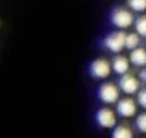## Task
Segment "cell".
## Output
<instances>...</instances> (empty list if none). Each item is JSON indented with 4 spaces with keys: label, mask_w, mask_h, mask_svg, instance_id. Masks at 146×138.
<instances>
[{
    "label": "cell",
    "mask_w": 146,
    "mask_h": 138,
    "mask_svg": "<svg viewBox=\"0 0 146 138\" xmlns=\"http://www.w3.org/2000/svg\"><path fill=\"white\" fill-rule=\"evenodd\" d=\"M133 22H135V15H133V11L129 7H115L111 11V24L117 30L124 32V30L131 28Z\"/></svg>",
    "instance_id": "cell-1"
},
{
    "label": "cell",
    "mask_w": 146,
    "mask_h": 138,
    "mask_svg": "<svg viewBox=\"0 0 146 138\" xmlns=\"http://www.w3.org/2000/svg\"><path fill=\"white\" fill-rule=\"evenodd\" d=\"M111 72H113L111 61L106 59V57H98L89 64V74L93 79H107L111 76Z\"/></svg>",
    "instance_id": "cell-2"
},
{
    "label": "cell",
    "mask_w": 146,
    "mask_h": 138,
    "mask_svg": "<svg viewBox=\"0 0 146 138\" xmlns=\"http://www.w3.org/2000/svg\"><path fill=\"white\" fill-rule=\"evenodd\" d=\"M98 99L102 103H106V105L117 103L118 99H120V89H118V85H115V83H111V81L102 83L100 89H98Z\"/></svg>",
    "instance_id": "cell-3"
},
{
    "label": "cell",
    "mask_w": 146,
    "mask_h": 138,
    "mask_svg": "<svg viewBox=\"0 0 146 138\" xmlns=\"http://www.w3.org/2000/svg\"><path fill=\"white\" fill-rule=\"evenodd\" d=\"M104 46H106V50H109L111 53H120L122 50H126V32H122V30L111 32L109 35L104 39Z\"/></svg>",
    "instance_id": "cell-4"
},
{
    "label": "cell",
    "mask_w": 146,
    "mask_h": 138,
    "mask_svg": "<svg viewBox=\"0 0 146 138\" xmlns=\"http://www.w3.org/2000/svg\"><path fill=\"white\" fill-rule=\"evenodd\" d=\"M118 89H120L122 94H126V96H133V94H137V92L141 90V79H139V76H133V74H124V76H120V79H118Z\"/></svg>",
    "instance_id": "cell-5"
},
{
    "label": "cell",
    "mask_w": 146,
    "mask_h": 138,
    "mask_svg": "<svg viewBox=\"0 0 146 138\" xmlns=\"http://www.w3.org/2000/svg\"><path fill=\"white\" fill-rule=\"evenodd\" d=\"M115 105H117V110H115V112H117L118 116H122V118H135L137 116L139 105H137V99H133L131 96L120 98Z\"/></svg>",
    "instance_id": "cell-6"
},
{
    "label": "cell",
    "mask_w": 146,
    "mask_h": 138,
    "mask_svg": "<svg viewBox=\"0 0 146 138\" xmlns=\"http://www.w3.org/2000/svg\"><path fill=\"white\" fill-rule=\"evenodd\" d=\"M118 114L115 112L113 109L109 107H102V109L96 110V124L100 125L102 129H113L117 125V120H118Z\"/></svg>",
    "instance_id": "cell-7"
},
{
    "label": "cell",
    "mask_w": 146,
    "mask_h": 138,
    "mask_svg": "<svg viewBox=\"0 0 146 138\" xmlns=\"http://www.w3.org/2000/svg\"><path fill=\"white\" fill-rule=\"evenodd\" d=\"M129 66H131V63H129V57L122 55V53H115V57L111 59V68H113V72L117 76H124L129 72Z\"/></svg>",
    "instance_id": "cell-8"
},
{
    "label": "cell",
    "mask_w": 146,
    "mask_h": 138,
    "mask_svg": "<svg viewBox=\"0 0 146 138\" xmlns=\"http://www.w3.org/2000/svg\"><path fill=\"white\" fill-rule=\"evenodd\" d=\"M129 63L137 68H146V48L139 46V48L129 52Z\"/></svg>",
    "instance_id": "cell-9"
},
{
    "label": "cell",
    "mask_w": 146,
    "mask_h": 138,
    "mask_svg": "<svg viewBox=\"0 0 146 138\" xmlns=\"http://www.w3.org/2000/svg\"><path fill=\"white\" fill-rule=\"evenodd\" d=\"M111 138H133V129L126 124L115 125L113 133H111Z\"/></svg>",
    "instance_id": "cell-10"
},
{
    "label": "cell",
    "mask_w": 146,
    "mask_h": 138,
    "mask_svg": "<svg viewBox=\"0 0 146 138\" xmlns=\"http://www.w3.org/2000/svg\"><path fill=\"white\" fill-rule=\"evenodd\" d=\"M141 46V35H137L135 32H129V33H126V50H135V48H139Z\"/></svg>",
    "instance_id": "cell-11"
},
{
    "label": "cell",
    "mask_w": 146,
    "mask_h": 138,
    "mask_svg": "<svg viewBox=\"0 0 146 138\" xmlns=\"http://www.w3.org/2000/svg\"><path fill=\"white\" fill-rule=\"evenodd\" d=\"M133 26H135V33L137 35H141V39H146V15H139V17L135 18V22H133Z\"/></svg>",
    "instance_id": "cell-12"
},
{
    "label": "cell",
    "mask_w": 146,
    "mask_h": 138,
    "mask_svg": "<svg viewBox=\"0 0 146 138\" xmlns=\"http://www.w3.org/2000/svg\"><path fill=\"white\" fill-rule=\"evenodd\" d=\"M128 7L133 13H144L146 11V0H128Z\"/></svg>",
    "instance_id": "cell-13"
},
{
    "label": "cell",
    "mask_w": 146,
    "mask_h": 138,
    "mask_svg": "<svg viewBox=\"0 0 146 138\" xmlns=\"http://www.w3.org/2000/svg\"><path fill=\"white\" fill-rule=\"evenodd\" d=\"M135 129L139 133H143V135H146V110H143L141 114L135 116Z\"/></svg>",
    "instance_id": "cell-14"
},
{
    "label": "cell",
    "mask_w": 146,
    "mask_h": 138,
    "mask_svg": "<svg viewBox=\"0 0 146 138\" xmlns=\"http://www.w3.org/2000/svg\"><path fill=\"white\" fill-rule=\"evenodd\" d=\"M135 96H137V98H135L137 99V105H139L143 110H146V87H144V89H141Z\"/></svg>",
    "instance_id": "cell-15"
}]
</instances>
